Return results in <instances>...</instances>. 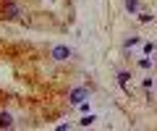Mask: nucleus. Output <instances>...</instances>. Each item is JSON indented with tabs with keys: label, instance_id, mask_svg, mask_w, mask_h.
<instances>
[{
	"label": "nucleus",
	"instance_id": "nucleus-5",
	"mask_svg": "<svg viewBox=\"0 0 157 131\" xmlns=\"http://www.w3.org/2000/svg\"><path fill=\"white\" fill-rule=\"evenodd\" d=\"M13 126V115L11 113H0V129H11Z\"/></svg>",
	"mask_w": 157,
	"mask_h": 131
},
{
	"label": "nucleus",
	"instance_id": "nucleus-2",
	"mask_svg": "<svg viewBox=\"0 0 157 131\" xmlns=\"http://www.w3.org/2000/svg\"><path fill=\"white\" fill-rule=\"evenodd\" d=\"M50 58H52V60H58V63L68 60V58H71V47H66V45H55V47H52V52H50Z\"/></svg>",
	"mask_w": 157,
	"mask_h": 131
},
{
	"label": "nucleus",
	"instance_id": "nucleus-4",
	"mask_svg": "<svg viewBox=\"0 0 157 131\" xmlns=\"http://www.w3.org/2000/svg\"><path fill=\"white\" fill-rule=\"evenodd\" d=\"M128 79H131V74H128V71H121V74H118V81H121V87H123V89H126V92H128V94H131Z\"/></svg>",
	"mask_w": 157,
	"mask_h": 131
},
{
	"label": "nucleus",
	"instance_id": "nucleus-6",
	"mask_svg": "<svg viewBox=\"0 0 157 131\" xmlns=\"http://www.w3.org/2000/svg\"><path fill=\"white\" fill-rule=\"evenodd\" d=\"M126 11L136 13V11H139V0H126Z\"/></svg>",
	"mask_w": 157,
	"mask_h": 131
},
{
	"label": "nucleus",
	"instance_id": "nucleus-8",
	"mask_svg": "<svg viewBox=\"0 0 157 131\" xmlns=\"http://www.w3.org/2000/svg\"><path fill=\"white\" fill-rule=\"evenodd\" d=\"M139 66H141V68H152V60H149V58H141Z\"/></svg>",
	"mask_w": 157,
	"mask_h": 131
},
{
	"label": "nucleus",
	"instance_id": "nucleus-7",
	"mask_svg": "<svg viewBox=\"0 0 157 131\" xmlns=\"http://www.w3.org/2000/svg\"><path fill=\"white\" fill-rule=\"evenodd\" d=\"M94 121H97V118H94V115L89 113V115H84V118H81V126H92Z\"/></svg>",
	"mask_w": 157,
	"mask_h": 131
},
{
	"label": "nucleus",
	"instance_id": "nucleus-3",
	"mask_svg": "<svg viewBox=\"0 0 157 131\" xmlns=\"http://www.w3.org/2000/svg\"><path fill=\"white\" fill-rule=\"evenodd\" d=\"M89 97V92L84 89V87H76V89H71V94H68V100H71V105H81Z\"/></svg>",
	"mask_w": 157,
	"mask_h": 131
},
{
	"label": "nucleus",
	"instance_id": "nucleus-1",
	"mask_svg": "<svg viewBox=\"0 0 157 131\" xmlns=\"http://www.w3.org/2000/svg\"><path fill=\"white\" fill-rule=\"evenodd\" d=\"M21 16V6L18 3H13V0H8V3H3V8H0V18L3 21H13V18Z\"/></svg>",
	"mask_w": 157,
	"mask_h": 131
}]
</instances>
